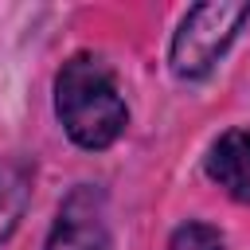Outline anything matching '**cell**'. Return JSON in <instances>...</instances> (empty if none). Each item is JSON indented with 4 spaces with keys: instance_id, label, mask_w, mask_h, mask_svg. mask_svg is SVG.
I'll use <instances>...</instances> for the list:
<instances>
[{
    "instance_id": "1",
    "label": "cell",
    "mask_w": 250,
    "mask_h": 250,
    "mask_svg": "<svg viewBox=\"0 0 250 250\" xmlns=\"http://www.w3.org/2000/svg\"><path fill=\"white\" fill-rule=\"evenodd\" d=\"M55 105H59V117H62L66 133L82 148L113 145L125 129V117H129L109 70L90 55H78L59 70Z\"/></svg>"
},
{
    "instance_id": "2",
    "label": "cell",
    "mask_w": 250,
    "mask_h": 250,
    "mask_svg": "<svg viewBox=\"0 0 250 250\" xmlns=\"http://www.w3.org/2000/svg\"><path fill=\"white\" fill-rule=\"evenodd\" d=\"M250 20V4L246 0H207L195 4L176 39H172V70L180 78H199L207 74L219 55L230 47V39L238 35V27Z\"/></svg>"
},
{
    "instance_id": "3",
    "label": "cell",
    "mask_w": 250,
    "mask_h": 250,
    "mask_svg": "<svg viewBox=\"0 0 250 250\" xmlns=\"http://www.w3.org/2000/svg\"><path fill=\"white\" fill-rule=\"evenodd\" d=\"M47 250H109L105 215H102V195H98L94 188H78V191L62 203Z\"/></svg>"
},
{
    "instance_id": "4",
    "label": "cell",
    "mask_w": 250,
    "mask_h": 250,
    "mask_svg": "<svg viewBox=\"0 0 250 250\" xmlns=\"http://www.w3.org/2000/svg\"><path fill=\"white\" fill-rule=\"evenodd\" d=\"M207 172L219 180V188H227L238 203H250V133L246 129H230L215 141L211 156H207Z\"/></svg>"
},
{
    "instance_id": "5",
    "label": "cell",
    "mask_w": 250,
    "mask_h": 250,
    "mask_svg": "<svg viewBox=\"0 0 250 250\" xmlns=\"http://www.w3.org/2000/svg\"><path fill=\"white\" fill-rule=\"evenodd\" d=\"M27 176L20 168H4L0 172V242L16 230L23 207H27Z\"/></svg>"
},
{
    "instance_id": "6",
    "label": "cell",
    "mask_w": 250,
    "mask_h": 250,
    "mask_svg": "<svg viewBox=\"0 0 250 250\" xmlns=\"http://www.w3.org/2000/svg\"><path fill=\"white\" fill-rule=\"evenodd\" d=\"M168 250H223V234L207 223H184L172 234Z\"/></svg>"
}]
</instances>
